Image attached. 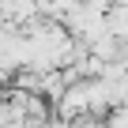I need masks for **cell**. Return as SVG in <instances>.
<instances>
[{
    "label": "cell",
    "instance_id": "6da1fadb",
    "mask_svg": "<svg viewBox=\"0 0 128 128\" xmlns=\"http://www.w3.org/2000/svg\"><path fill=\"white\" fill-rule=\"evenodd\" d=\"M102 128H128V106H113L102 117Z\"/></svg>",
    "mask_w": 128,
    "mask_h": 128
}]
</instances>
